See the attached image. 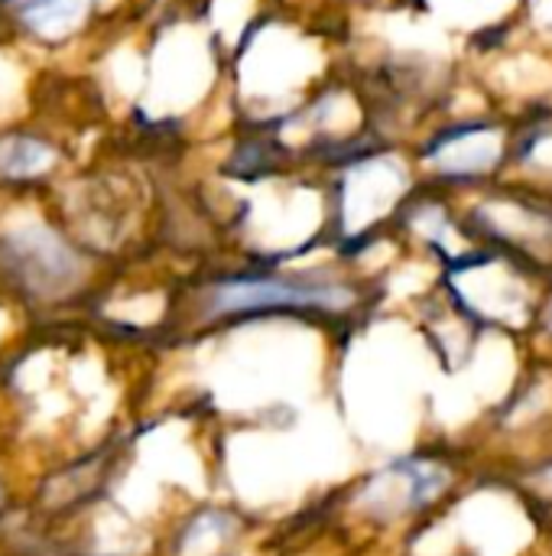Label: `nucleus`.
I'll return each instance as SVG.
<instances>
[{"instance_id":"1","label":"nucleus","mask_w":552,"mask_h":556,"mask_svg":"<svg viewBox=\"0 0 552 556\" xmlns=\"http://www.w3.org/2000/svg\"><path fill=\"white\" fill-rule=\"evenodd\" d=\"M355 290L322 274L238 270L215 277L198 296L202 323H234L260 316H338L351 309Z\"/></svg>"},{"instance_id":"2","label":"nucleus","mask_w":552,"mask_h":556,"mask_svg":"<svg viewBox=\"0 0 552 556\" xmlns=\"http://www.w3.org/2000/svg\"><path fill=\"white\" fill-rule=\"evenodd\" d=\"M3 277L26 296H65L85 277V257L52 225L29 222L0 235Z\"/></svg>"},{"instance_id":"3","label":"nucleus","mask_w":552,"mask_h":556,"mask_svg":"<svg viewBox=\"0 0 552 556\" xmlns=\"http://www.w3.org/2000/svg\"><path fill=\"white\" fill-rule=\"evenodd\" d=\"M94 0H13V23L42 42H65L91 20Z\"/></svg>"},{"instance_id":"4","label":"nucleus","mask_w":552,"mask_h":556,"mask_svg":"<svg viewBox=\"0 0 552 556\" xmlns=\"http://www.w3.org/2000/svg\"><path fill=\"white\" fill-rule=\"evenodd\" d=\"M55 163L52 147L36 134H0V179L33 182Z\"/></svg>"}]
</instances>
